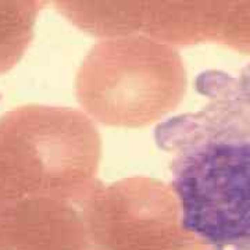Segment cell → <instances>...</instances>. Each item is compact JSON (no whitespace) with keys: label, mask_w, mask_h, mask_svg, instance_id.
Instances as JSON below:
<instances>
[{"label":"cell","mask_w":250,"mask_h":250,"mask_svg":"<svg viewBox=\"0 0 250 250\" xmlns=\"http://www.w3.org/2000/svg\"><path fill=\"white\" fill-rule=\"evenodd\" d=\"M205 103L156 126L181 225L213 250H250V62L197 75Z\"/></svg>","instance_id":"obj_1"}]
</instances>
